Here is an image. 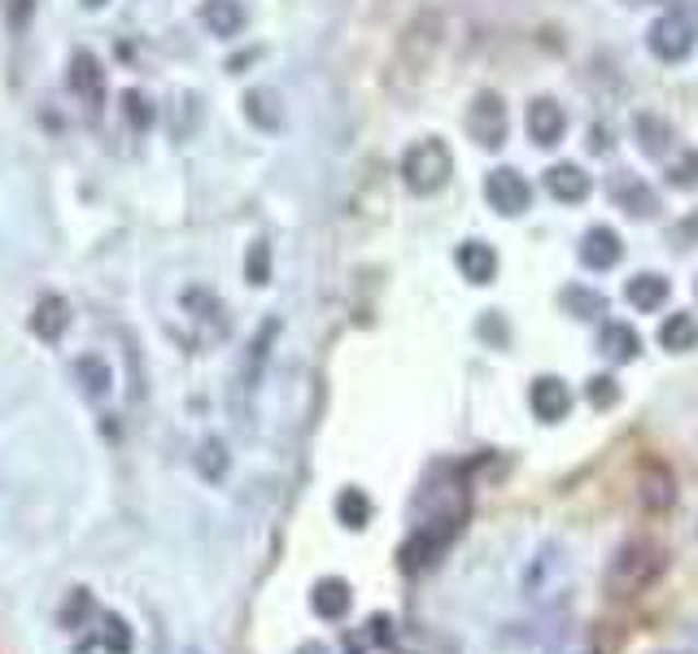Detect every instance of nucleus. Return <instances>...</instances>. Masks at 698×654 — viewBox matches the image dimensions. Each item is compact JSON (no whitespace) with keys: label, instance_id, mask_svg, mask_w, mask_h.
Returning <instances> with one entry per match:
<instances>
[{"label":"nucleus","instance_id":"nucleus-1","mask_svg":"<svg viewBox=\"0 0 698 654\" xmlns=\"http://www.w3.org/2000/svg\"><path fill=\"white\" fill-rule=\"evenodd\" d=\"M664 568H668V554L655 541H642V537L625 541L616 550L612 568H607V594L612 598H638L664 576Z\"/></svg>","mask_w":698,"mask_h":654},{"label":"nucleus","instance_id":"nucleus-2","mask_svg":"<svg viewBox=\"0 0 698 654\" xmlns=\"http://www.w3.org/2000/svg\"><path fill=\"white\" fill-rule=\"evenodd\" d=\"M450 175H454V153H450V144L437 140V136H423V140H415V144L402 153V184H406L415 197L441 192V188L450 184Z\"/></svg>","mask_w":698,"mask_h":654},{"label":"nucleus","instance_id":"nucleus-3","mask_svg":"<svg viewBox=\"0 0 698 654\" xmlns=\"http://www.w3.org/2000/svg\"><path fill=\"white\" fill-rule=\"evenodd\" d=\"M458 533H463V511H445V515H432L428 524H419V528L402 541V550H397L402 572H410V576L428 572V568L454 546Z\"/></svg>","mask_w":698,"mask_h":654},{"label":"nucleus","instance_id":"nucleus-4","mask_svg":"<svg viewBox=\"0 0 698 654\" xmlns=\"http://www.w3.org/2000/svg\"><path fill=\"white\" fill-rule=\"evenodd\" d=\"M698 44V26L686 17V13H664V17H655L651 22V31H647V48H651V57L655 61H686L690 52H695Z\"/></svg>","mask_w":698,"mask_h":654},{"label":"nucleus","instance_id":"nucleus-5","mask_svg":"<svg viewBox=\"0 0 698 654\" xmlns=\"http://www.w3.org/2000/svg\"><path fill=\"white\" fill-rule=\"evenodd\" d=\"M485 201H489L493 214L520 219V214L533 206V188H528V179H524L515 166H493V171L485 175Z\"/></svg>","mask_w":698,"mask_h":654},{"label":"nucleus","instance_id":"nucleus-6","mask_svg":"<svg viewBox=\"0 0 698 654\" xmlns=\"http://www.w3.org/2000/svg\"><path fill=\"white\" fill-rule=\"evenodd\" d=\"M507 131H511V118H507V105L498 92H480L467 109V136L480 144V149H502L507 144Z\"/></svg>","mask_w":698,"mask_h":654},{"label":"nucleus","instance_id":"nucleus-7","mask_svg":"<svg viewBox=\"0 0 698 654\" xmlns=\"http://www.w3.org/2000/svg\"><path fill=\"white\" fill-rule=\"evenodd\" d=\"M528 406L542 423H559V419L572 414V388L559 375H537L533 388H528Z\"/></svg>","mask_w":698,"mask_h":654},{"label":"nucleus","instance_id":"nucleus-8","mask_svg":"<svg viewBox=\"0 0 698 654\" xmlns=\"http://www.w3.org/2000/svg\"><path fill=\"white\" fill-rule=\"evenodd\" d=\"M66 83H70V92L83 101V105H101L105 101V70H101V61L88 52V48H79V52H70V70H66Z\"/></svg>","mask_w":698,"mask_h":654},{"label":"nucleus","instance_id":"nucleus-9","mask_svg":"<svg viewBox=\"0 0 698 654\" xmlns=\"http://www.w3.org/2000/svg\"><path fill=\"white\" fill-rule=\"evenodd\" d=\"M563 131H568L563 105H559L555 96H537V101L528 105V136H533V144L555 149V144L563 140Z\"/></svg>","mask_w":698,"mask_h":654},{"label":"nucleus","instance_id":"nucleus-10","mask_svg":"<svg viewBox=\"0 0 698 654\" xmlns=\"http://www.w3.org/2000/svg\"><path fill=\"white\" fill-rule=\"evenodd\" d=\"M612 201H616L625 214H633V219H651V214H660V197H655V188H651V184H642V179H638V175H629V171L612 175Z\"/></svg>","mask_w":698,"mask_h":654},{"label":"nucleus","instance_id":"nucleus-11","mask_svg":"<svg viewBox=\"0 0 698 654\" xmlns=\"http://www.w3.org/2000/svg\"><path fill=\"white\" fill-rule=\"evenodd\" d=\"M620 254H625V245H620L616 227L598 223V227H590L581 236V267H590V271H612L620 262Z\"/></svg>","mask_w":698,"mask_h":654},{"label":"nucleus","instance_id":"nucleus-12","mask_svg":"<svg viewBox=\"0 0 698 654\" xmlns=\"http://www.w3.org/2000/svg\"><path fill=\"white\" fill-rule=\"evenodd\" d=\"M276 331H280L276 319H271V324H263L258 331H254L249 349H245V362H241V393H245V397H254V393H258V384H263V371H267V358H271V340H276Z\"/></svg>","mask_w":698,"mask_h":654},{"label":"nucleus","instance_id":"nucleus-13","mask_svg":"<svg viewBox=\"0 0 698 654\" xmlns=\"http://www.w3.org/2000/svg\"><path fill=\"white\" fill-rule=\"evenodd\" d=\"M201 26L214 39H236L249 26V13L241 0H201Z\"/></svg>","mask_w":698,"mask_h":654},{"label":"nucleus","instance_id":"nucleus-14","mask_svg":"<svg viewBox=\"0 0 698 654\" xmlns=\"http://www.w3.org/2000/svg\"><path fill=\"white\" fill-rule=\"evenodd\" d=\"M437 44H441V22H437L432 13L415 17V22H410V31H406V39H402V57H410L415 74H419V70H423V66L432 61Z\"/></svg>","mask_w":698,"mask_h":654},{"label":"nucleus","instance_id":"nucleus-15","mask_svg":"<svg viewBox=\"0 0 698 654\" xmlns=\"http://www.w3.org/2000/svg\"><path fill=\"white\" fill-rule=\"evenodd\" d=\"M668 297H673V284H668V276H655V271H642V276H633V280L625 284V302H629L633 311H642V315L664 311Z\"/></svg>","mask_w":698,"mask_h":654},{"label":"nucleus","instance_id":"nucleus-16","mask_svg":"<svg viewBox=\"0 0 698 654\" xmlns=\"http://www.w3.org/2000/svg\"><path fill=\"white\" fill-rule=\"evenodd\" d=\"M74 384H79V393L88 401H105L114 393V371H109V362L101 353H79L74 358Z\"/></svg>","mask_w":698,"mask_h":654},{"label":"nucleus","instance_id":"nucleus-17","mask_svg":"<svg viewBox=\"0 0 698 654\" xmlns=\"http://www.w3.org/2000/svg\"><path fill=\"white\" fill-rule=\"evenodd\" d=\"M546 192L563 206H581L590 197V175L577 162H559V166L546 171Z\"/></svg>","mask_w":698,"mask_h":654},{"label":"nucleus","instance_id":"nucleus-18","mask_svg":"<svg viewBox=\"0 0 698 654\" xmlns=\"http://www.w3.org/2000/svg\"><path fill=\"white\" fill-rule=\"evenodd\" d=\"M454 262H458V271H463L467 284H493V276H498V254L485 241H463L458 254H454Z\"/></svg>","mask_w":698,"mask_h":654},{"label":"nucleus","instance_id":"nucleus-19","mask_svg":"<svg viewBox=\"0 0 698 654\" xmlns=\"http://www.w3.org/2000/svg\"><path fill=\"white\" fill-rule=\"evenodd\" d=\"M241 109H245V118H249L254 131H280L284 127V105H280V96L271 87H249L245 101H241Z\"/></svg>","mask_w":698,"mask_h":654},{"label":"nucleus","instance_id":"nucleus-20","mask_svg":"<svg viewBox=\"0 0 698 654\" xmlns=\"http://www.w3.org/2000/svg\"><path fill=\"white\" fill-rule=\"evenodd\" d=\"M311 607H315L319 620H346L349 607H353L349 581H341V576H324V581L315 585V594H311Z\"/></svg>","mask_w":698,"mask_h":654},{"label":"nucleus","instance_id":"nucleus-21","mask_svg":"<svg viewBox=\"0 0 698 654\" xmlns=\"http://www.w3.org/2000/svg\"><path fill=\"white\" fill-rule=\"evenodd\" d=\"M193 467H197V476H201L206 484H223L228 471H232L228 441H223V436H206V441L197 445V454H193Z\"/></svg>","mask_w":698,"mask_h":654},{"label":"nucleus","instance_id":"nucleus-22","mask_svg":"<svg viewBox=\"0 0 698 654\" xmlns=\"http://www.w3.org/2000/svg\"><path fill=\"white\" fill-rule=\"evenodd\" d=\"M70 327V306H66V297H39L35 302V311H31V331L39 336V340H61V331Z\"/></svg>","mask_w":698,"mask_h":654},{"label":"nucleus","instance_id":"nucleus-23","mask_svg":"<svg viewBox=\"0 0 698 654\" xmlns=\"http://www.w3.org/2000/svg\"><path fill=\"white\" fill-rule=\"evenodd\" d=\"M660 344H664L668 353H690V349H698V319L690 311L668 315V319L660 324Z\"/></svg>","mask_w":698,"mask_h":654},{"label":"nucleus","instance_id":"nucleus-24","mask_svg":"<svg viewBox=\"0 0 698 654\" xmlns=\"http://www.w3.org/2000/svg\"><path fill=\"white\" fill-rule=\"evenodd\" d=\"M598 349L612 358V362H633L642 353V336L629 324H607L598 336Z\"/></svg>","mask_w":698,"mask_h":654},{"label":"nucleus","instance_id":"nucleus-25","mask_svg":"<svg viewBox=\"0 0 698 654\" xmlns=\"http://www.w3.org/2000/svg\"><path fill=\"white\" fill-rule=\"evenodd\" d=\"M673 498H677V489H673L668 467H664V463H647V471H642V502H647L651 511H668Z\"/></svg>","mask_w":698,"mask_h":654},{"label":"nucleus","instance_id":"nucleus-26","mask_svg":"<svg viewBox=\"0 0 698 654\" xmlns=\"http://www.w3.org/2000/svg\"><path fill=\"white\" fill-rule=\"evenodd\" d=\"M638 144H642V153L647 157H664L668 149H673V127L664 122V118H655V114H638Z\"/></svg>","mask_w":698,"mask_h":654},{"label":"nucleus","instance_id":"nucleus-27","mask_svg":"<svg viewBox=\"0 0 698 654\" xmlns=\"http://www.w3.org/2000/svg\"><path fill=\"white\" fill-rule=\"evenodd\" d=\"M559 302H563V311H568L572 319H598V315H607V297L594 293V289H581V284L563 289Z\"/></svg>","mask_w":698,"mask_h":654},{"label":"nucleus","instance_id":"nucleus-28","mask_svg":"<svg viewBox=\"0 0 698 654\" xmlns=\"http://www.w3.org/2000/svg\"><path fill=\"white\" fill-rule=\"evenodd\" d=\"M337 519L346 524L349 533L367 528V524H371V498H367L362 489H353V484L341 489V493H337Z\"/></svg>","mask_w":698,"mask_h":654},{"label":"nucleus","instance_id":"nucleus-29","mask_svg":"<svg viewBox=\"0 0 698 654\" xmlns=\"http://www.w3.org/2000/svg\"><path fill=\"white\" fill-rule=\"evenodd\" d=\"M184 306L193 311V319H210L214 331H228V319H223V306L210 289H184Z\"/></svg>","mask_w":698,"mask_h":654},{"label":"nucleus","instance_id":"nucleus-30","mask_svg":"<svg viewBox=\"0 0 698 654\" xmlns=\"http://www.w3.org/2000/svg\"><path fill=\"white\" fill-rule=\"evenodd\" d=\"M88 620H92V594H88V589H70L66 607L57 611V629H66V633H79Z\"/></svg>","mask_w":698,"mask_h":654},{"label":"nucleus","instance_id":"nucleus-31","mask_svg":"<svg viewBox=\"0 0 698 654\" xmlns=\"http://www.w3.org/2000/svg\"><path fill=\"white\" fill-rule=\"evenodd\" d=\"M245 280H249L254 289H263V284L271 280V245H267V241H254V245L245 249Z\"/></svg>","mask_w":698,"mask_h":654},{"label":"nucleus","instance_id":"nucleus-32","mask_svg":"<svg viewBox=\"0 0 698 654\" xmlns=\"http://www.w3.org/2000/svg\"><path fill=\"white\" fill-rule=\"evenodd\" d=\"M585 397H590V406H594V410H612V406L620 401V384H616V375H594V379L585 384Z\"/></svg>","mask_w":698,"mask_h":654},{"label":"nucleus","instance_id":"nucleus-33","mask_svg":"<svg viewBox=\"0 0 698 654\" xmlns=\"http://www.w3.org/2000/svg\"><path fill=\"white\" fill-rule=\"evenodd\" d=\"M101 642L109 654H131L136 638H131V624H123L118 616H105V629H101Z\"/></svg>","mask_w":698,"mask_h":654},{"label":"nucleus","instance_id":"nucleus-34","mask_svg":"<svg viewBox=\"0 0 698 654\" xmlns=\"http://www.w3.org/2000/svg\"><path fill=\"white\" fill-rule=\"evenodd\" d=\"M668 179H673L677 188H698V149H690V153L668 171Z\"/></svg>","mask_w":698,"mask_h":654},{"label":"nucleus","instance_id":"nucleus-35","mask_svg":"<svg viewBox=\"0 0 698 654\" xmlns=\"http://www.w3.org/2000/svg\"><path fill=\"white\" fill-rule=\"evenodd\" d=\"M123 114H127L136 127H149V122H153V109H149V101H144L140 92H127V96H123Z\"/></svg>","mask_w":698,"mask_h":654},{"label":"nucleus","instance_id":"nucleus-36","mask_svg":"<svg viewBox=\"0 0 698 654\" xmlns=\"http://www.w3.org/2000/svg\"><path fill=\"white\" fill-rule=\"evenodd\" d=\"M367 642H371V646H393V620H388V616H375V620L367 624Z\"/></svg>","mask_w":698,"mask_h":654},{"label":"nucleus","instance_id":"nucleus-37","mask_svg":"<svg viewBox=\"0 0 698 654\" xmlns=\"http://www.w3.org/2000/svg\"><path fill=\"white\" fill-rule=\"evenodd\" d=\"M476 331H480L485 340H493V344H507V327H502V319H498L493 311H489V315L476 324Z\"/></svg>","mask_w":698,"mask_h":654},{"label":"nucleus","instance_id":"nucleus-38","mask_svg":"<svg viewBox=\"0 0 698 654\" xmlns=\"http://www.w3.org/2000/svg\"><path fill=\"white\" fill-rule=\"evenodd\" d=\"M298 654H333V651H328L324 642H302V651H298Z\"/></svg>","mask_w":698,"mask_h":654},{"label":"nucleus","instance_id":"nucleus-39","mask_svg":"<svg viewBox=\"0 0 698 654\" xmlns=\"http://www.w3.org/2000/svg\"><path fill=\"white\" fill-rule=\"evenodd\" d=\"M83 4H88V9H101V4H105V0H83Z\"/></svg>","mask_w":698,"mask_h":654},{"label":"nucleus","instance_id":"nucleus-40","mask_svg":"<svg viewBox=\"0 0 698 654\" xmlns=\"http://www.w3.org/2000/svg\"><path fill=\"white\" fill-rule=\"evenodd\" d=\"M184 654H206V651H201V646H188V651H184Z\"/></svg>","mask_w":698,"mask_h":654},{"label":"nucleus","instance_id":"nucleus-41","mask_svg":"<svg viewBox=\"0 0 698 654\" xmlns=\"http://www.w3.org/2000/svg\"><path fill=\"white\" fill-rule=\"evenodd\" d=\"M695 293H698V284H695Z\"/></svg>","mask_w":698,"mask_h":654}]
</instances>
